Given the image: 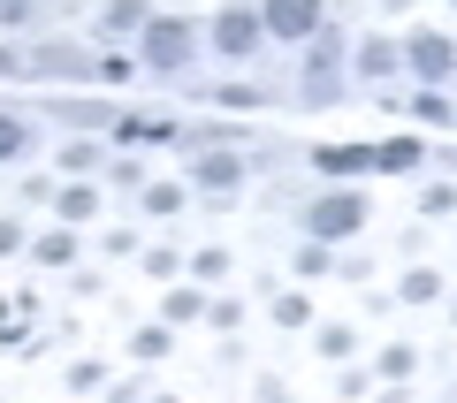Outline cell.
Instances as JSON below:
<instances>
[{
    "label": "cell",
    "mask_w": 457,
    "mask_h": 403,
    "mask_svg": "<svg viewBox=\"0 0 457 403\" xmlns=\"http://www.w3.org/2000/svg\"><path fill=\"white\" fill-rule=\"evenodd\" d=\"M213 99H221V107H267L260 84H213Z\"/></svg>",
    "instance_id": "21"
},
{
    "label": "cell",
    "mask_w": 457,
    "mask_h": 403,
    "mask_svg": "<svg viewBox=\"0 0 457 403\" xmlns=\"http://www.w3.org/2000/svg\"><path fill=\"white\" fill-rule=\"evenodd\" d=\"M450 8H457V0H450Z\"/></svg>",
    "instance_id": "34"
},
{
    "label": "cell",
    "mask_w": 457,
    "mask_h": 403,
    "mask_svg": "<svg viewBox=\"0 0 457 403\" xmlns=\"http://www.w3.org/2000/svg\"><path fill=\"white\" fill-rule=\"evenodd\" d=\"M92 168H99V145H92V137L62 145V176H69V183H77V176H92Z\"/></svg>",
    "instance_id": "16"
},
{
    "label": "cell",
    "mask_w": 457,
    "mask_h": 403,
    "mask_svg": "<svg viewBox=\"0 0 457 403\" xmlns=\"http://www.w3.org/2000/svg\"><path fill=\"white\" fill-rule=\"evenodd\" d=\"M206 320L213 327H237V320H245V305H237V297H206Z\"/></svg>",
    "instance_id": "27"
},
{
    "label": "cell",
    "mask_w": 457,
    "mask_h": 403,
    "mask_svg": "<svg viewBox=\"0 0 457 403\" xmlns=\"http://www.w3.org/2000/svg\"><path fill=\"white\" fill-rule=\"evenodd\" d=\"M404 62H411V77H420V84H450V77H457V46H450L442 31H420V38L404 46Z\"/></svg>",
    "instance_id": "5"
},
{
    "label": "cell",
    "mask_w": 457,
    "mask_h": 403,
    "mask_svg": "<svg viewBox=\"0 0 457 403\" xmlns=\"http://www.w3.org/2000/svg\"><path fill=\"white\" fill-rule=\"evenodd\" d=\"M351 350H359L351 327H320V358H351Z\"/></svg>",
    "instance_id": "25"
},
{
    "label": "cell",
    "mask_w": 457,
    "mask_h": 403,
    "mask_svg": "<svg viewBox=\"0 0 457 403\" xmlns=\"http://www.w3.org/2000/svg\"><path fill=\"white\" fill-rule=\"evenodd\" d=\"M145 275H153V282H176V275H183V259H176V251H153V259H145Z\"/></svg>",
    "instance_id": "28"
},
{
    "label": "cell",
    "mask_w": 457,
    "mask_h": 403,
    "mask_svg": "<svg viewBox=\"0 0 457 403\" xmlns=\"http://www.w3.org/2000/svg\"><path fill=\"white\" fill-rule=\"evenodd\" d=\"M198 183H206V191H237V183H245V160L228 145H206L198 152Z\"/></svg>",
    "instance_id": "6"
},
{
    "label": "cell",
    "mask_w": 457,
    "mask_h": 403,
    "mask_svg": "<svg viewBox=\"0 0 457 403\" xmlns=\"http://www.w3.org/2000/svg\"><path fill=\"white\" fill-rule=\"evenodd\" d=\"M77 259V228H54V236H38V267H69Z\"/></svg>",
    "instance_id": "14"
},
{
    "label": "cell",
    "mask_w": 457,
    "mask_h": 403,
    "mask_svg": "<svg viewBox=\"0 0 457 403\" xmlns=\"http://www.w3.org/2000/svg\"><path fill=\"white\" fill-rule=\"evenodd\" d=\"M137 53H145V69H191L198 23H191V16H153L145 31H137Z\"/></svg>",
    "instance_id": "1"
},
{
    "label": "cell",
    "mask_w": 457,
    "mask_h": 403,
    "mask_svg": "<svg viewBox=\"0 0 457 403\" xmlns=\"http://www.w3.org/2000/svg\"><path fill=\"white\" fill-rule=\"evenodd\" d=\"M411 366H420V358H411L404 342H389V350H381V381H411Z\"/></svg>",
    "instance_id": "22"
},
{
    "label": "cell",
    "mask_w": 457,
    "mask_h": 403,
    "mask_svg": "<svg viewBox=\"0 0 457 403\" xmlns=\"http://www.w3.org/2000/svg\"><path fill=\"white\" fill-rule=\"evenodd\" d=\"M420 160H427L420 137H389V145H374V168H381V176H411Z\"/></svg>",
    "instance_id": "10"
},
{
    "label": "cell",
    "mask_w": 457,
    "mask_h": 403,
    "mask_svg": "<svg viewBox=\"0 0 457 403\" xmlns=\"http://www.w3.org/2000/svg\"><path fill=\"white\" fill-rule=\"evenodd\" d=\"M54 213H62V228H84V221L99 213V183H84V176H77L62 198H54Z\"/></svg>",
    "instance_id": "9"
},
{
    "label": "cell",
    "mask_w": 457,
    "mask_h": 403,
    "mask_svg": "<svg viewBox=\"0 0 457 403\" xmlns=\"http://www.w3.org/2000/svg\"><path fill=\"white\" fill-rule=\"evenodd\" d=\"M191 275H198V282H206V290H213V282L228 275V251H221V243H206V251L191 259Z\"/></svg>",
    "instance_id": "19"
},
{
    "label": "cell",
    "mask_w": 457,
    "mask_h": 403,
    "mask_svg": "<svg viewBox=\"0 0 457 403\" xmlns=\"http://www.w3.org/2000/svg\"><path fill=\"white\" fill-rule=\"evenodd\" d=\"M275 320H282V327H305V320H312V305L290 290V297H275Z\"/></svg>",
    "instance_id": "26"
},
{
    "label": "cell",
    "mask_w": 457,
    "mask_h": 403,
    "mask_svg": "<svg viewBox=\"0 0 457 403\" xmlns=\"http://www.w3.org/2000/svg\"><path fill=\"white\" fill-rule=\"evenodd\" d=\"M31 8H38V0H0V23L16 31V23H31Z\"/></svg>",
    "instance_id": "30"
},
{
    "label": "cell",
    "mask_w": 457,
    "mask_h": 403,
    "mask_svg": "<svg viewBox=\"0 0 457 403\" xmlns=\"http://www.w3.org/2000/svg\"><path fill=\"white\" fill-rule=\"evenodd\" d=\"M328 77H336V38H328V31H312V62H305V99H312V107H320V99L336 92Z\"/></svg>",
    "instance_id": "7"
},
{
    "label": "cell",
    "mask_w": 457,
    "mask_h": 403,
    "mask_svg": "<svg viewBox=\"0 0 457 403\" xmlns=\"http://www.w3.org/2000/svg\"><path fill=\"white\" fill-rule=\"evenodd\" d=\"M16 243H23V221H0V259L16 251Z\"/></svg>",
    "instance_id": "31"
},
{
    "label": "cell",
    "mask_w": 457,
    "mask_h": 403,
    "mask_svg": "<svg viewBox=\"0 0 457 403\" xmlns=\"http://www.w3.org/2000/svg\"><path fill=\"white\" fill-rule=\"evenodd\" d=\"M23 145H31V122H16V114H0V160H16Z\"/></svg>",
    "instance_id": "20"
},
{
    "label": "cell",
    "mask_w": 457,
    "mask_h": 403,
    "mask_svg": "<svg viewBox=\"0 0 457 403\" xmlns=\"http://www.w3.org/2000/svg\"><path fill=\"white\" fill-rule=\"evenodd\" d=\"M145 213H183V183H145Z\"/></svg>",
    "instance_id": "18"
},
{
    "label": "cell",
    "mask_w": 457,
    "mask_h": 403,
    "mask_svg": "<svg viewBox=\"0 0 457 403\" xmlns=\"http://www.w3.org/2000/svg\"><path fill=\"white\" fill-rule=\"evenodd\" d=\"M297 275H305V282H320V275H336V251H328V243L312 236L305 251H297Z\"/></svg>",
    "instance_id": "17"
},
{
    "label": "cell",
    "mask_w": 457,
    "mask_h": 403,
    "mask_svg": "<svg viewBox=\"0 0 457 403\" xmlns=\"http://www.w3.org/2000/svg\"><path fill=\"white\" fill-rule=\"evenodd\" d=\"M206 38H213V53H221V62H245V53H260L267 23H260V8H221V16L206 23Z\"/></svg>",
    "instance_id": "3"
},
{
    "label": "cell",
    "mask_w": 457,
    "mask_h": 403,
    "mask_svg": "<svg viewBox=\"0 0 457 403\" xmlns=\"http://www.w3.org/2000/svg\"><path fill=\"white\" fill-rule=\"evenodd\" d=\"M396 297H404V305H435L442 275H435V267H404V275H396Z\"/></svg>",
    "instance_id": "11"
},
{
    "label": "cell",
    "mask_w": 457,
    "mask_h": 403,
    "mask_svg": "<svg viewBox=\"0 0 457 403\" xmlns=\"http://www.w3.org/2000/svg\"><path fill=\"white\" fill-rule=\"evenodd\" d=\"M168 342H176L168 327H137V335H130V350H137V358H168Z\"/></svg>",
    "instance_id": "24"
},
{
    "label": "cell",
    "mask_w": 457,
    "mask_h": 403,
    "mask_svg": "<svg viewBox=\"0 0 457 403\" xmlns=\"http://www.w3.org/2000/svg\"><path fill=\"white\" fill-rule=\"evenodd\" d=\"M153 403H176V396H153Z\"/></svg>",
    "instance_id": "32"
},
{
    "label": "cell",
    "mask_w": 457,
    "mask_h": 403,
    "mask_svg": "<svg viewBox=\"0 0 457 403\" xmlns=\"http://www.w3.org/2000/svg\"><path fill=\"white\" fill-rule=\"evenodd\" d=\"M260 23H267V38H312L320 31V0H260Z\"/></svg>",
    "instance_id": "4"
},
{
    "label": "cell",
    "mask_w": 457,
    "mask_h": 403,
    "mask_svg": "<svg viewBox=\"0 0 457 403\" xmlns=\"http://www.w3.org/2000/svg\"><path fill=\"white\" fill-rule=\"evenodd\" d=\"M312 168L320 176H359V168H374V145H312Z\"/></svg>",
    "instance_id": "8"
},
{
    "label": "cell",
    "mask_w": 457,
    "mask_h": 403,
    "mask_svg": "<svg viewBox=\"0 0 457 403\" xmlns=\"http://www.w3.org/2000/svg\"><path fill=\"white\" fill-rule=\"evenodd\" d=\"M420 213H427V221H450V213H457V183H427V191H420Z\"/></svg>",
    "instance_id": "15"
},
{
    "label": "cell",
    "mask_w": 457,
    "mask_h": 403,
    "mask_svg": "<svg viewBox=\"0 0 457 403\" xmlns=\"http://www.w3.org/2000/svg\"><path fill=\"white\" fill-rule=\"evenodd\" d=\"M305 228H312L320 243H343V236H359V228H366V198H359V191H328L320 206H305Z\"/></svg>",
    "instance_id": "2"
},
{
    "label": "cell",
    "mask_w": 457,
    "mask_h": 403,
    "mask_svg": "<svg viewBox=\"0 0 457 403\" xmlns=\"http://www.w3.org/2000/svg\"><path fill=\"white\" fill-rule=\"evenodd\" d=\"M153 23V0H107V23L99 31H145Z\"/></svg>",
    "instance_id": "13"
},
{
    "label": "cell",
    "mask_w": 457,
    "mask_h": 403,
    "mask_svg": "<svg viewBox=\"0 0 457 403\" xmlns=\"http://www.w3.org/2000/svg\"><path fill=\"white\" fill-rule=\"evenodd\" d=\"M168 320H206V297H198V290H176V297H168Z\"/></svg>",
    "instance_id": "23"
},
{
    "label": "cell",
    "mask_w": 457,
    "mask_h": 403,
    "mask_svg": "<svg viewBox=\"0 0 457 403\" xmlns=\"http://www.w3.org/2000/svg\"><path fill=\"white\" fill-rule=\"evenodd\" d=\"M396 62H404L396 38H366V46H359V77H396Z\"/></svg>",
    "instance_id": "12"
},
{
    "label": "cell",
    "mask_w": 457,
    "mask_h": 403,
    "mask_svg": "<svg viewBox=\"0 0 457 403\" xmlns=\"http://www.w3.org/2000/svg\"><path fill=\"white\" fill-rule=\"evenodd\" d=\"M69 388H84V396H92V388H107V366H77V373H69Z\"/></svg>",
    "instance_id": "29"
},
{
    "label": "cell",
    "mask_w": 457,
    "mask_h": 403,
    "mask_svg": "<svg viewBox=\"0 0 457 403\" xmlns=\"http://www.w3.org/2000/svg\"><path fill=\"white\" fill-rule=\"evenodd\" d=\"M450 168H457V152H450Z\"/></svg>",
    "instance_id": "33"
}]
</instances>
